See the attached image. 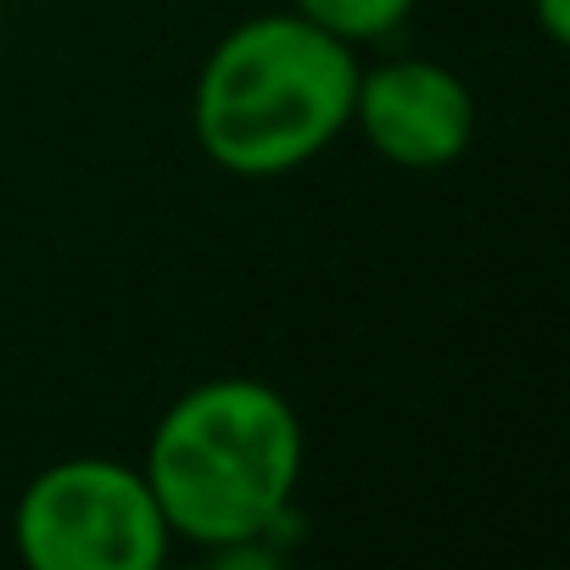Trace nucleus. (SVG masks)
I'll use <instances>...</instances> for the list:
<instances>
[{"label": "nucleus", "mask_w": 570, "mask_h": 570, "mask_svg": "<svg viewBox=\"0 0 570 570\" xmlns=\"http://www.w3.org/2000/svg\"><path fill=\"white\" fill-rule=\"evenodd\" d=\"M414 7L420 0H292V12L331 29L347 46H381L386 35H397L414 18Z\"/></svg>", "instance_id": "5"}, {"label": "nucleus", "mask_w": 570, "mask_h": 570, "mask_svg": "<svg viewBox=\"0 0 570 570\" xmlns=\"http://www.w3.org/2000/svg\"><path fill=\"white\" fill-rule=\"evenodd\" d=\"M358 46L303 12H257L235 23L190 85V135L235 179H285L353 129Z\"/></svg>", "instance_id": "2"}, {"label": "nucleus", "mask_w": 570, "mask_h": 570, "mask_svg": "<svg viewBox=\"0 0 570 570\" xmlns=\"http://www.w3.org/2000/svg\"><path fill=\"white\" fill-rule=\"evenodd\" d=\"M303 464L308 431L292 397L257 375H213L163 409L140 475L174 542L224 553L292 525Z\"/></svg>", "instance_id": "1"}, {"label": "nucleus", "mask_w": 570, "mask_h": 570, "mask_svg": "<svg viewBox=\"0 0 570 570\" xmlns=\"http://www.w3.org/2000/svg\"><path fill=\"white\" fill-rule=\"evenodd\" d=\"M475 124H481V107L448 62L392 57V62L358 68L353 129L392 168H409V174L453 168L470 151Z\"/></svg>", "instance_id": "4"}, {"label": "nucleus", "mask_w": 570, "mask_h": 570, "mask_svg": "<svg viewBox=\"0 0 570 570\" xmlns=\"http://www.w3.org/2000/svg\"><path fill=\"white\" fill-rule=\"evenodd\" d=\"M531 18L542 29L548 46H564L570 40V0H531Z\"/></svg>", "instance_id": "6"}, {"label": "nucleus", "mask_w": 570, "mask_h": 570, "mask_svg": "<svg viewBox=\"0 0 570 570\" xmlns=\"http://www.w3.org/2000/svg\"><path fill=\"white\" fill-rule=\"evenodd\" d=\"M12 548L29 570H157L174 537L140 464L73 453L18 492Z\"/></svg>", "instance_id": "3"}]
</instances>
